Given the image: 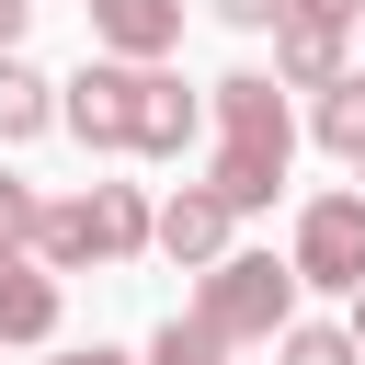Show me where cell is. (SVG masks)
<instances>
[{
	"label": "cell",
	"instance_id": "cell-12",
	"mask_svg": "<svg viewBox=\"0 0 365 365\" xmlns=\"http://www.w3.org/2000/svg\"><path fill=\"white\" fill-rule=\"evenodd\" d=\"M274 365H365V342H354V319H285Z\"/></svg>",
	"mask_w": 365,
	"mask_h": 365
},
{
	"label": "cell",
	"instance_id": "cell-20",
	"mask_svg": "<svg viewBox=\"0 0 365 365\" xmlns=\"http://www.w3.org/2000/svg\"><path fill=\"white\" fill-rule=\"evenodd\" d=\"M0 354H11V342H0Z\"/></svg>",
	"mask_w": 365,
	"mask_h": 365
},
{
	"label": "cell",
	"instance_id": "cell-5",
	"mask_svg": "<svg viewBox=\"0 0 365 365\" xmlns=\"http://www.w3.org/2000/svg\"><path fill=\"white\" fill-rule=\"evenodd\" d=\"M297 274L331 285V297L365 285V194H308L297 205Z\"/></svg>",
	"mask_w": 365,
	"mask_h": 365
},
{
	"label": "cell",
	"instance_id": "cell-13",
	"mask_svg": "<svg viewBox=\"0 0 365 365\" xmlns=\"http://www.w3.org/2000/svg\"><path fill=\"white\" fill-rule=\"evenodd\" d=\"M148 365H240V342H228L217 319H194V308H182V319H160V331H148Z\"/></svg>",
	"mask_w": 365,
	"mask_h": 365
},
{
	"label": "cell",
	"instance_id": "cell-8",
	"mask_svg": "<svg viewBox=\"0 0 365 365\" xmlns=\"http://www.w3.org/2000/svg\"><path fill=\"white\" fill-rule=\"evenodd\" d=\"M194 125H205V103L182 91V68H137V160H182L194 148Z\"/></svg>",
	"mask_w": 365,
	"mask_h": 365
},
{
	"label": "cell",
	"instance_id": "cell-6",
	"mask_svg": "<svg viewBox=\"0 0 365 365\" xmlns=\"http://www.w3.org/2000/svg\"><path fill=\"white\" fill-rule=\"evenodd\" d=\"M354 68V23H319V11H285L274 23V80L285 91H331Z\"/></svg>",
	"mask_w": 365,
	"mask_h": 365
},
{
	"label": "cell",
	"instance_id": "cell-1",
	"mask_svg": "<svg viewBox=\"0 0 365 365\" xmlns=\"http://www.w3.org/2000/svg\"><path fill=\"white\" fill-rule=\"evenodd\" d=\"M217 160H205V182L251 217V205H274L285 194V160H297V114H285V80L274 68H228L217 91Z\"/></svg>",
	"mask_w": 365,
	"mask_h": 365
},
{
	"label": "cell",
	"instance_id": "cell-15",
	"mask_svg": "<svg viewBox=\"0 0 365 365\" xmlns=\"http://www.w3.org/2000/svg\"><path fill=\"white\" fill-rule=\"evenodd\" d=\"M34 228H46V194L23 171H0V251H34Z\"/></svg>",
	"mask_w": 365,
	"mask_h": 365
},
{
	"label": "cell",
	"instance_id": "cell-17",
	"mask_svg": "<svg viewBox=\"0 0 365 365\" xmlns=\"http://www.w3.org/2000/svg\"><path fill=\"white\" fill-rule=\"evenodd\" d=\"M57 365H148V354H114V342H68Z\"/></svg>",
	"mask_w": 365,
	"mask_h": 365
},
{
	"label": "cell",
	"instance_id": "cell-3",
	"mask_svg": "<svg viewBox=\"0 0 365 365\" xmlns=\"http://www.w3.org/2000/svg\"><path fill=\"white\" fill-rule=\"evenodd\" d=\"M297 285H308L297 251H285V262H274V251H217L205 285H194V319H217V331L251 354V342H274V331L297 319Z\"/></svg>",
	"mask_w": 365,
	"mask_h": 365
},
{
	"label": "cell",
	"instance_id": "cell-16",
	"mask_svg": "<svg viewBox=\"0 0 365 365\" xmlns=\"http://www.w3.org/2000/svg\"><path fill=\"white\" fill-rule=\"evenodd\" d=\"M205 11H217V23H240V34H274V23H285V0H205Z\"/></svg>",
	"mask_w": 365,
	"mask_h": 365
},
{
	"label": "cell",
	"instance_id": "cell-10",
	"mask_svg": "<svg viewBox=\"0 0 365 365\" xmlns=\"http://www.w3.org/2000/svg\"><path fill=\"white\" fill-rule=\"evenodd\" d=\"M91 11V46L114 57H171L182 46V0H80Z\"/></svg>",
	"mask_w": 365,
	"mask_h": 365
},
{
	"label": "cell",
	"instance_id": "cell-18",
	"mask_svg": "<svg viewBox=\"0 0 365 365\" xmlns=\"http://www.w3.org/2000/svg\"><path fill=\"white\" fill-rule=\"evenodd\" d=\"M23 23H34V0H0V57L23 46Z\"/></svg>",
	"mask_w": 365,
	"mask_h": 365
},
{
	"label": "cell",
	"instance_id": "cell-2",
	"mask_svg": "<svg viewBox=\"0 0 365 365\" xmlns=\"http://www.w3.org/2000/svg\"><path fill=\"white\" fill-rule=\"evenodd\" d=\"M34 251H46L57 274H91V262H137V251H160V205H148L137 182H91V194L46 205Z\"/></svg>",
	"mask_w": 365,
	"mask_h": 365
},
{
	"label": "cell",
	"instance_id": "cell-14",
	"mask_svg": "<svg viewBox=\"0 0 365 365\" xmlns=\"http://www.w3.org/2000/svg\"><path fill=\"white\" fill-rule=\"evenodd\" d=\"M319 148H331V160H365V68H342V80L319 91Z\"/></svg>",
	"mask_w": 365,
	"mask_h": 365
},
{
	"label": "cell",
	"instance_id": "cell-9",
	"mask_svg": "<svg viewBox=\"0 0 365 365\" xmlns=\"http://www.w3.org/2000/svg\"><path fill=\"white\" fill-rule=\"evenodd\" d=\"M228 228H240V205H228L217 182H182V194L160 205V251H171L182 274H205V262L228 251Z\"/></svg>",
	"mask_w": 365,
	"mask_h": 365
},
{
	"label": "cell",
	"instance_id": "cell-4",
	"mask_svg": "<svg viewBox=\"0 0 365 365\" xmlns=\"http://www.w3.org/2000/svg\"><path fill=\"white\" fill-rule=\"evenodd\" d=\"M137 68H148V57H114V46H103L80 80H57V125H68L80 148H103V160L137 148Z\"/></svg>",
	"mask_w": 365,
	"mask_h": 365
},
{
	"label": "cell",
	"instance_id": "cell-21",
	"mask_svg": "<svg viewBox=\"0 0 365 365\" xmlns=\"http://www.w3.org/2000/svg\"><path fill=\"white\" fill-rule=\"evenodd\" d=\"M354 171H365V160H354Z\"/></svg>",
	"mask_w": 365,
	"mask_h": 365
},
{
	"label": "cell",
	"instance_id": "cell-7",
	"mask_svg": "<svg viewBox=\"0 0 365 365\" xmlns=\"http://www.w3.org/2000/svg\"><path fill=\"white\" fill-rule=\"evenodd\" d=\"M0 342L11 354L57 342V262L46 251H0Z\"/></svg>",
	"mask_w": 365,
	"mask_h": 365
},
{
	"label": "cell",
	"instance_id": "cell-19",
	"mask_svg": "<svg viewBox=\"0 0 365 365\" xmlns=\"http://www.w3.org/2000/svg\"><path fill=\"white\" fill-rule=\"evenodd\" d=\"M354 342H365V285H354Z\"/></svg>",
	"mask_w": 365,
	"mask_h": 365
},
{
	"label": "cell",
	"instance_id": "cell-11",
	"mask_svg": "<svg viewBox=\"0 0 365 365\" xmlns=\"http://www.w3.org/2000/svg\"><path fill=\"white\" fill-rule=\"evenodd\" d=\"M46 125H57V80L11 46V57H0V148H23V137H46Z\"/></svg>",
	"mask_w": 365,
	"mask_h": 365
}]
</instances>
